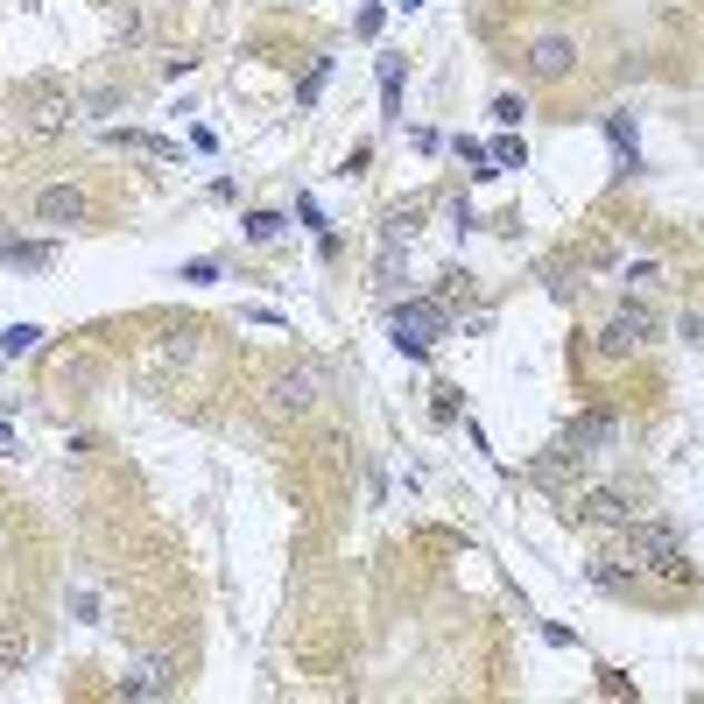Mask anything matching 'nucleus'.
<instances>
[{"label": "nucleus", "mask_w": 704, "mask_h": 704, "mask_svg": "<svg viewBox=\"0 0 704 704\" xmlns=\"http://www.w3.org/2000/svg\"><path fill=\"white\" fill-rule=\"evenodd\" d=\"M578 515H585L591 528H627V521H634V508H627V493H613V487H599V493H585V500H578Z\"/></svg>", "instance_id": "1a4fd4ad"}, {"label": "nucleus", "mask_w": 704, "mask_h": 704, "mask_svg": "<svg viewBox=\"0 0 704 704\" xmlns=\"http://www.w3.org/2000/svg\"><path fill=\"white\" fill-rule=\"evenodd\" d=\"M169 691H176V663H169V655H141V663L120 676V697H169Z\"/></svg>", "instance_id": "39448f33"}, {"label": "nucleus", "mask_w": 704, "mask_h": 704, "mask_svg": "<svg viewBox=\"0 0 704 704\" xmlns=\"http://www.w3.org/2000/svg\"><path fill=\"white\" fill-rule=\"evenodd\" d=\"M437 332H444V303H402V311H394V345L409 352V360H423V352L437 345Z\"/></svg>", "instance_id": "7ed1b4c3"}, {"label": "nucleus", "mask_w": 704, "mask_h": 704, "mask_svg": "<svg viewBox=\"0 0 704 704\" xmlns=\"http://www.w3.org/2000/svg\"><path fill=\"white\" fill-rule=\"evenodd\" d=\"M275 233H282L275 212H254V218H247V239H275Z\"/></svg>", "instance_id": "f3484780"}, {"label": "nucleus", "mask_w": 704, "mask_h": 704, "mask_svg": "<svg viewBox=\"0 0 704 704\" xmlns=\"http://www.w3.org/2000/svg\"><path fill=\"white\" fill-rule=\"evenodd\" d=\"M627 557H634V570H648V578H669V585L691 578V557L676 549L669 528H655V521H627Z\"/></svg>", "instance_id": "f257e3e1"}, {"label": "nucleus", "mask_w": 704, "mask_h": 704, "mask_svg": "<svg viewBox=\"0 0 704 704\" xmlns=\"http://www.w3.org/2000/svg\"><path fill=\"white\" fill-rule=\"evenodd\" d=\"M0 261H14V268H50L57 247H36V239H0Z\"/></svg>", "instance_id": "9b49d317"}, {"label": "nucleus", "mask_w": 704, "mask_h": 704, "mask_svg": "<svg viewBox=\"0 0 704 704\" xmlns=\"http://www.w3.org/2000/svg\"><path fill=\"white\" fill-rule=\"evenodd\" d=\"M14 451H21V437H14L8 423H0V458H14Z\"/></svg>", "instance_id": "6ab92c4d"}, {"label": "nucleus", "mask_w": 704, "mask_h": 704, "mask_svg": "<svg viewBox=\"0 0 704 704\" xmlns=\"http://www.w3.org/2000/svg\"><path fill=\"white\" fill-rule=\"evenodd\" d=\"M114 141H120V148H141V156L176 163V141H163V135H127V127H114Z\"/></svg>", "instance_id": "f8f14e48"}, {"label": "nucleus", "mask_w": 704, "mask_h": 704, "mask_svg": "<svg viewBox=\"0 0 704 704\" xmlns=\"http://www.w3.org/2000/svg\"><path fill=\"white\" fill-rule=\"evenodd\" d=\"M493 120H500V127H521V120H528V99L500 92V99H493Z\"/></svg>", "instance_id": "4468645a"}, {"label": "nucleus", "mask_w": 704, "mask_h": 704, "mask_svg": "<svg viewBox=\"0 0 704 704\" xmlns=\"http://www.w3.org/2000/svg\"><path fill=\"white\" fill-rule=\"evenodd\" d=\"M120 42H148V21H141L135 8H127V14H120Z\"/></svg>", "instance_id": "a211bd4d"}, {"label": "nucleus", "mask_w": 704, "mask_h": 704, "mask_svg": "<svg viewBox=\"0 0 704 704\" xmlns=\"http://www.w3.org/2000/svg\"><path fill=\"white\" fill-rule=\"evenodd\" d=\"M487 156H493V169H521V141H493Z\"/></svg>", "instance_id": "dca6fc26"}, {"label": "nucleus", "mask_w": 704, "mask_h": 704, "mask_svg": "<svg viewBox=\"0 0 704 704\" xmlns=\"http://www.w3.org/2000/svg\"><path fill=\"white\" fill-rule=\"evenodd\" d=\"M381 106H388V114L402 106V63H388V71H381Z\"/></svg>", "instance_id": "2eb2a0df"}, {"label": "nucleus", "mask_w": 704, "mask_h": 704, "mask_svg": "<svg viewBox=\"0 0 704 704\" xmlns=\"http://www.w3.org/2000/svg\"><path fill=\"white\" fill-rule=\"evenodd\" d=\"M648 332H655V317L648 311H620L599 332V352H613V360H620V352H634V345H648Z\"/></svg>", "instance_id": "0eeeda50"}, {"label": "nucleus", "mask_w": 704, "mask_h": 704, "mask_svg": "<svg viewBox=\"0 0 704 704\" xmlns=\"http://www.w3.org/2000/svg\"><path fill=\"white\" fill-rule=\"evenodd\" d=\"M21 106H29V127H36V135H57L63 114H71L57 85H29V92H21Z\"/></svg>", "instance_id": "6e6552de"}, {"label": "nucleus", "mask_w": 704, "mask_h": 704, "mask_svg": "<svg viewBox=\"0 0 704 704\" xmlns=\"http://www.w3.org/2000/svg\"><path fill=\"white\" fill-rule=\"evenodd\" d=\"M317 388H324L317 366H296V373H282V381L268 388V409L275 415H311L317 409Z\"/></svg>", "instance_id": "20e7f679"}, {"label": "nucleus", "mask_w": 704, "mask_h": 704, "mask_svg": "<svg viewBox=\"0 0 704 704\" xmlns=\"http://www.w3.org/2000/svg\"><path fill=\"white\" fill-rule=\"evenodd\" d=\"M36 218H42V226H85V190H78V184L36 190Z\"/></svg>", "instance_id": "423d86ee"}, {"label": "nucleus", "mask_w": 704, "mask_h": 704, "mask_svg": "<svg viewBox=\"0 0 704 704\" xmlns=\"http://www.w3.org/2000/svg\"><path fill=\"white\" fill-rule=\"evenodd\" d=\"M36 345H42L36 324H8V332H0V352H8V360H21V352H36Z\"/></svg>", "instance_id": "ddd939ff"}, {"label": "nucleus", "mask_w": 704, "mask_h": 704, "mask_svg": "<svg viewBox=\"0 0 704 704\" xmlns=\"http://www.w3.org/2000/svg\"><path fill=\"white\" fill-rule=\"evenodd\" d=\"M528 78L536 85H564L570 71H578V36H564V29H549V36H536L528 42Z\"/></svg>", "instance_id": "f03ea898"}, {"label": "nucleus", "mask_w": 704, "mask_h": 704, "mask_svg": "<svg viewBox=\"0 0 704 704\" xmlns=\"http://www.w3.org/2000/svg\"><path fill=\"white\" fill-rule=\"evenodd\" d=\"M613 437H620V415H606V409H591V415H578V423H570V451H599V444H613Z\"/></svg>", "instance_id": "9d476101"}]
</instances>
